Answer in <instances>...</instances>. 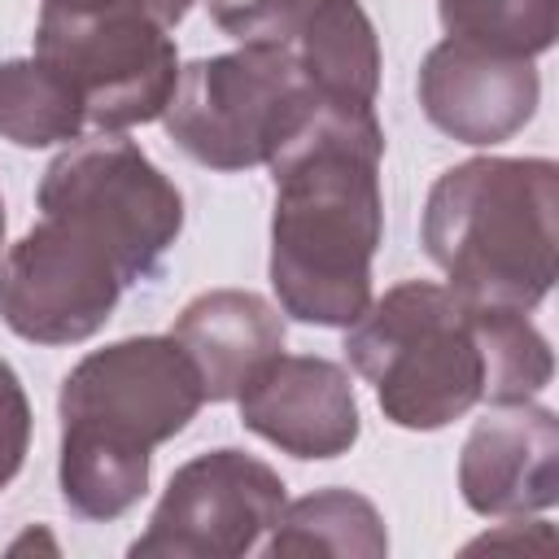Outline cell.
I'll return each instance as SVG.
<instances>
[{
	"instance_id": "ba28073f",
	"label": "cell",
	"mask_w": 559,
	"mask_h": 559,
	"mask_svg": "<svg viewBox=\"0 0 559 559\" xmlns=\"http://www.w3.org/2000/svg\"><path fill=\"white\" fill-rule=\"evenodd\" d=\"M127 280L118 262L61 218L39 223L0 258V319L35 345H74L96 336Z\"/></svg>"
},
{
	"instance_id": "2e32d148",
	"label": "cell",
	"mask_w": 559,
	"mask_h": 559,
	"mask_svg": "<svg viewBox=\"0 0 559 559\" xmlns=\"http://www.w3.org/2000/svg\"><path fill=\"white\" fill-rule=\"evenodd\" d=\"M87 127L79 96L39 57L0 61V135L22 148L70 144Z\"/></svg>"
},
{
	"instance_id": "ac0fdd59",
	"label": "cell",
	"mask_w": 559,
	"mask_h": 559,
	"mask_svg": "<svg viewBox=\"0 0 559 559\" xmlns=\"http://www.w3.org/2000/svg\"><path fill=\"white\" fill-rule=\"evenodd\" d=\"M205 4L218 31L231 35L240 48H271V44H288L319 0H205Z\"/></svg>"
},
{
	"instance_id": "3957f363",
	"label": "cell",
	"mask_w": 559,
	"mask_h": 559,
	"mask_svg": "<svg viewBox=\"0 0 559 559\" xmlns=\"http://www.w3.org/2000/svg\"><path fill=\"white\" fill-rule=\"evenodd\" d=\"M201 376L175 336H131L87 354L61 384V498L83 520H118L148 489L153 445L201 411Z\"/></svg>"
},
{
	"instance_id": "277c9868",
	"label": "cell",
	"mask_w": 559,
	"mask_h": 559,
	"mask_svg": "<svg viewBox=\"0 0 559 559\" xmlns=\"http://www.w3.org/2000/svg\"><path fill=\"white\" fill-rule=\"evenodd\" d=\"M555 214L550 157H472L437 175L424 249L459 297L528 314L555 284Z\"/></svg>"
},
{
	"instance_id": "8992f818",
	"label": "cell",
	"mask_w": 559,
	"mask_h": 559,
	"mask_svg": "<svg viewBox=\"0 0 559 559\" xmlns=\"http://www.w3.org/2000/svg\"><path fill=\"white\" fill-rule=\"evenodd\" d=\"M319 109L288 44L236 48L179 70L162 109L166 135L210 170H249L271 162Z\"/></svg>"
},
{
	"instance_id": "9c48e42d",
	"label": "cell",
	"mask_w": 559,
	"mask_h": 559,
	"mask_svg": "<svg viewBox=\"0 0 559 559\" xmlns=\"http://www.w3.org/2000/svg\"><path fill=\"white\" fill-rule=\"evenodd\" d=\"M280 511H284V480L262 459L245 450H210L170 476L148 520V533L131 542V555L135 559L249 555L262 542V533L275 528Z\"/></svg>"
},
{
	"instance_id": "6da1fadb",
	"label": "cell",
	"mask_w": 559,
	"mask_h": 559,
	"mask_svg": "<svg viewBox=\"0 0 559 559\" xmlns=\"http://www.w3.org/2000/svg\"><path fill=\"white\" fill-rule=\"evenodd\" d=\"M345 358L376 389L384 419L411 432L445 428L476 402H533L555 376L550 345L524 310L476 306L428 280L371 301L349 323Z\"/></svg>"
},
{
	"instance_id": "5bb4252c",
	"label": "cell",
	"mask_w": 559,
	"mask_h": 559,
	"mask_svg": "<svg viewBox=\"0 0 559 559\" xmlns=\"http://www.w3.org/2000/svg\"><path fill=\"white\" fill-rule=\"evenodd\" d=\"M288 52L319 105L371 109L380 83V44L358 0H319L288 39Z\"/></svg>"
},
{
	"instance_id": "30bf717a",
	"label": "cell",
	"mask_w": 559,
	"mask_h": 559,
	"mask_svg": "<svg viewBox=\"0 0 559 559\" xmlns=\"http://www.w3.org/2000/svg\"><path fill=\"white\" fill-rule=\"evenodd\" d=\"M542 79L528 57H498L441 39L419 66V105L428 122L463 144H502L537 109Z\"/></svg>"
},
{
	"instance_id": "5b68a950",
	"label": "cell",
	"mask_w": 559,
	"mask_h": 559,
	"mask_svg": "<svg viewBox=\"0 0 559 559\" xmlns=\"http://www.w3.org/2000/svg\"><path fill=\"white\" fill-rule=\"evenodd\" d=\"M192 0H44L35 57L79 96L87 127L127 131L162 118L179 57L170 31Z\"/></svg>"
},
{
	"instance_id": "7a4b0ae2",
	"label": "cell",
	"mask_w": 559,
	"mask_h": 559,
	"mask_svg": "<svg viewBox=\"0 0 559 559\" xmlns=\"http://www.w3.org/2000/svg\"><path fill=\"white\" fill-rule=\"evenodd\" d=\"M384 131L376 109L319 105L271 157V284L280 310L349 328L371 306V258L384 236Z\"/></svg>"
},
{
	"instance_id": "8fae6325",
	"label": "cell",
	"mask_w": 559,
	"mask_h": 559,
	"mask_svg": "<svg viewBox=\"0 0 559 559\" xmlns=\"http://www.w3.org/2000/svg\"><path fill=\"white\" fill-rule=\"evenodd\" d=\"M240 424L293 459H336L358 441L349 376L310 354H280L240 389Z\"/></svg>"
},
{
	"instance_id": "4fadbf2b",
	"label": "cell",
	"mask_w": 559,
	"mask_h": 559,
	"mask_svg": "<svg viewBox=\"0 0 559 559\" xmlns=\"http://www.w3.org/2000/svg\"><path fill=\"white\" fill-rule=\"evenodd\" d=\"M170 336L192 358L201 393L231 402L240 389L284 354V314L245 288H214L183 306Z\"/></svg>"
},
{
	"instance_id": "e0dca14e",
	"label": "cell",
	"mask_w": 559,
	"mask_h": 559,
	"mask_svg": "<svg viewBox=\"0 0 559 559\" xmlns=\"http://www.w3.org/2000/svg\"><path fill=\"white\" fill-rule=\"evenodd\" d=\"M445 39L498 52V57H537L555 44L559 0H437Z\"/></svg>"
},
{
	"instance_id": "52a82bcc",
	"label": "cell",
	"mask_w": 559,
	"mask_h": 559,
	"mask_svg": "<svg viewBox=\"0 0 559 559\" xmlns=\"http://www.w3.org/2000/svg\"><path fill=\"white\" fill-rule=\"evenodd\" d=\"M39 214L83 231L118 262L127 284H144L183 227V197L140 144L100 131L92 140H70L44 170Z\"/></svg>"
},
{
	"instance_id": "d6986e66",
	"label": "cell",
	"mask_w": 559,
	"mask_h": 559,
	"mask_svg": "<svg viewBox=\"0 0 559 559\" xmlns=\"http://www.w3.org/2000/svg\"><path fill=\"white\" fill-rule=\"evenodd\" d=\"M26 445H31V402L17 371L0 358V493L22 472Z\"/></svg>"
},
{
	"instance_id": "9a60e30c",
	"label": "cell",
	"mask_w": 559,
	"mask_h": 559,
	"mask_svg": "<svg viewBox=\"0 0 559 559\" xmlns=\"http://www.w3.org/2000/svg\"><path fill=\"white\" fill-rule=\"evenodd\" d=\"M384 520L380 511L349 489H319L275 520V537L266 555H384Z\"/></svg>"
},
{
	"instance_id": "ffe728a7",
	"label": "cell",
	"mask_w": 559,
	"mask_h": 559,
	"mask_svg": "<svg viewBox=\"0 0 559 559\" xmlns=\"http://www.w3.org/2000/svg\"><path fill=\"white\" fill-rule=\"evenodd\" d=\"M0 245H4V201H0Z\"/></svg>"
},
{
	"instance_id": "7c38bea8",
	"label": "cell",
	"mask_w": 559,
	"mask_h": 559,
	"mask_svg": "<svg viewBox=\"0 0 559 559\" xmlns=\"http://www.w3.org/2000/svg\"><path fill=\"white\" fill-rule=\"evenodd\" d=\"M459 489L476 515H524L559 498V424L546 406H502L463 441Z\"/></svg>"
}]
</instances>
